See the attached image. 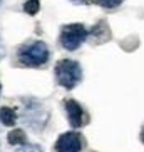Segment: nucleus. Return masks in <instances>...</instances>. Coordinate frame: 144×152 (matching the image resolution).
Returning a JSON list of instances; mask_svg holds the SVG:
<instances>
[{"mask_svg":"<svg viewBox=\"0 0 144 152\" xmlns=\"http://www.w3.org/2000/svg\"><path fill=\"white\" fill-rule=\"evenodd\" d=\"M15 152H44L40 149V145H35V144H24L22 147H18V151Z\"/></svg>","mask_w":144,"mask_h":152,"instance_id":"11","label":"nucleus"},{"mask_svg":"<svg viewBox=\"0 0 144 152\" xmlns=\"http://www.w3.org/2000/svg\"><path fill=\"white\" fill-rule=\"evenodd\" d=\"M0 4H2V0H0Z\"/></svg>","mask_w":144,"mask_h":152,"instance_id":"14","label":"nucleus"},{"mask_svg":"<svg viewBox=\"0 0 144 152\" xmlns=\"http://www.w3.org/2000/svg\"><path fill=\"white\" fill-rule=\"evenodd\" d=\"M90 37H92V40H94V42H99V44L109 40L111 32H109L107 23L102 20V22H99L97 25H94V27H92V30H90Z\"/></svg>","mask_w":144,"mask_h":152,"instance_id":"6","label":"nucleus"},{"mask_svg":"<svg viewBox=\"0 0 144 152\" xmlns=\"http://www.w3.org/2000/svg\"><path fill=\"white\" fill-rule=\"evenodd\" d=\"M65 112H67V119L72 127L77 129V127L84 125V110L76 100H72V99L65 100Z\"/></svg>","mask_w":144,"mask_h":152,"instance_id":"5","label":"nucleus"},{"mask_svg":"<svg viewBox=\"0 0 144 152\" xmlns=\"http://www.w3.org/2000/svg\"><path fill=\"white\" fill-rule=\"evenodd\" d=\"M18 60L27 65V67H39L44 65L49 60V47L44 42L37 40V42H30L20 47L18 50Z\"/></svg>","mask_w":144,"mask_h":152,"instance_id":"1","label":"nucleus"},{"mask_svg":"<svg viewBox=\"0 0 144 152\" xmlns=\"http://www.w3.org/2000/svg\"><path fill=\"white\" fill-rule=\"evenodd\" d=\"M15 119H17V114H15L14 109L10 107H2L0 109V121L4 125H14L15 124Z\"/></svg>","mask_w":144,"mask_h":152,"instance_id":"7","label":"nucleus"},{"mask_svg":"<svg viewBox=\"0 0 144 152\" xmlns=\"http://www.w3.org/2000/svg\"><path fill=\"white\" fill-rule=\"evenodd\" d=\"M82 140L77 132H65L57 139L55 152H81Z\"/></svg>","mask_w":144,"mask_h":152,"instance_id":"4","label":"nucleus"},{"mask_svg":"<svg viewBox=\"0 0 144 152\" xmlns=\"http://www.w3.org/2000/svg\"><path fill=\"white\" fill-rule=\"evenodd\" d=\"M7 140H9V144H12V145H24V144L27 142V137H25V132H24V130L15 129V130H12V132H9Z\"/></svg>","mask_w":144,"mask_h":152,"instance_id":"8","label":"nucleus"},{"mask_svg":"<svg viewBox=\"0 0 144 152\" xmlns=\"http://www.w3.org/2000/svg\"><path fill=\"white\" fill-rule=\"evenodd\" d=\"M87 35H89V32L82 23H69V25L62 27L60 44L65 50H77L82 42L86 40Z\"/></svg>","mask_w":144,"mask_h":152,"instance_id":"3","label":"nucleus"},{"mask_svg":"<svg viewBox=\"0 0 144 152\" xmlns=\"http://www.w3.org/2000/svg\"><path fill=\"white\" fill-rule=\"evenodd\" d=\"M141 140L144 142V129H143V132H141Z\"/></svg>","mask_w":144,"mask_h":152,"instance_id":"13","label":"nucleus"},{"mask_svg":"<svg viewBox=\"0 0 144 152\" xmlns=\"http://www.w3.org/2000/svg\"><path fill=\"white\" fill-rule=\"evenodd\" d=\"M39 9H40V2H39V0H29V2H25V5H24V10H25V14H29V15H35L37 12H39Z\"/></svg>","mask_w":144,"mask_h":152,"instance_id":"9","label":"nucleus"},{"mask_svg":"<svg viewBox=\"0 0 144 152\" xmlns=\"http://www.w3.org/2000/svg\"><path fill=\"white\" fill-rule=\"evenodd\" d=\"M97 4L104 9H116L122 4V0H97Z\"/></svg>","mask_w":144,"mask_h":152,"instance_id":"10","label":"nucleus"},{"mask_svg":"<svg viewBox=\"0 0 144 152\" xmlns=\"http://www.w3.org/2000/svg\"><path fill=\"white\" fill-rule=\"evenodd\" d=\"M55 79L62 87L65 89H74L82 79V69L76 60L64 58L55 65Z\"/></svg>","mask_w":144,"mask_h":152,"instance_id":"2","label":"nucleus"},{"mask_svg":"<svg viewBox=\"0 0 144 152\" xmlns=\"http://www.w3.org/2000/svg\"><path fill=\"white\" fill-rule=\"evenodd\" d=\"M71 2H74V4H87L89 0H71Z\"/></svg>","mask_w":144,"mask_h":152,"instance_id":"12","label":"nucleus"}]
</instances>
